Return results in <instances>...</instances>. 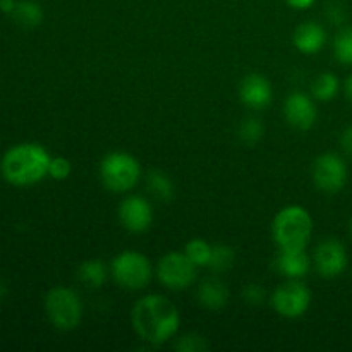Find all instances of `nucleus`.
<instances>
[{
  "instance_id": "obj_18",
  "label": "nucleus",
  "mask_w": 352,
  "mask_h": 352,
  "mask_svg": "<svg viewBox=\"0 0 352 352\" xmlns=\"http://www.w3.org/2000/svg\"><path fill=\"white\" fill-rule=\"evenodd\" d=\"M146 189L158 201H170L174 198V184L170 177L162 170H151L146 174Z\"/></svg>"
},
{
  "instance_id": "obj_7",
  "label": "nucleus",
  "mask_w": 352,
  "mask_h": 352,
  "mask_svg": "<svg viewBox=\"0 0 352 352\" xmlns=\"http://www.w3.org/2000/svg\"><path fill=\"white\" fill-rule=\"evenodd\" d=\"M311 291L301 278H287L272 294V306L277 315L294 320L305 315L311 306Z\"/></svg>"
},
{
  "instance_id": "obj_22",
  "label": "nucleus",
  "mask_w": 352,
  "mask_h": 352,
  "mask_svg": "<svg viewBox=\"0 0 352 352\" xmlns=\"http://www.w3.org/2000/svg\"><path fill=\"white\" fill-rule=\"evenodd\" d=\"M234 261H236V253H234L232 248L226 246V244H217V246H213L208 268H212V272H215V274H223V272L230 270Z\"/></svg>"
},
{
  "instance_id": "obj_14",
  "label": "nucleus",
  "mask_w": 352,
  "mask_h": 352,
  "mask_svg": "<svg viewBox=\"0 0 352 352\" xmlns=\"http://www.w3.org/2000/svg\"><path fill=\"white\" fill-rule=\"evenodd\" d=\"M292 43L301 54L316 55L327 45V30L320 23L306 21L296 28L292 34Z\"/></svg>"
},
{
  "instance_id": "obj_4",
  "label": "nucleus",
  "mask_w": 352,
  "mask_h": 352,
  "mask_svg": "<svg viewBox=\"0 0 352 352\" xmlns=\"http://www.w3.org/2000/svg\"><path fill=\"white\" fill-rule=\"evenodd\" d=\"M100 179L109 191L124 195L136 188L141 179V165L126 151H112L100 162Z\"/></svg>"
},
{
  "instance_id": "obj_31",
  "label": "nucleus",
  "mask_w": 352,
  "mask_h": 352,
  "mask_svg": "<svg viewBox=\"0 0 352 352\" xmlns=\"http://www.w3.org/2000/svg\"><path fill=\"white\" fill-rule=\"evenodd\" d=\"M16 0H0V9H2V12L6 14H10L12 16L14 9H16Z\"/></svg>"
},
{
  "instance_id": "obj_26",
  "label": "nucleus",
  "mask_w": 352,
  "mask_h": 352,
  "mask_svg": "<svg viewBox=\"0 0 352 352\" xmlns=\"http://www.w3.org/2000/svg\"><path fill=\"white\" fill-rule=\"evenodd\" d=\"M71 162L65 157H52L50 167H48V177L54 181H65L71 175Z\"/></svg>"
},
{
  "instance_id": "obj_34",
  "label": "nucleus",
  "mask_w": 352,
  "mask_h": 352,
  "mask_svg": "<svg viewBox=\"0 0 352 352\" xmlns=\"http://www.w3.org/2000/svg\"><path fill=\"white\" fill-rule=\"evenodd\" d=\"M349 229H351V234H352V219H351V222H349Z\"/></svg>"
},
{
  "instance_id": "obj_30",
  "label": "nucleus",
  "mask_w": 352,
  "mask_h": 352,
  "mask_svg": "<svg viewBox=\"0 0 352 352\" xmlns=\"http://www.w3.org/2000/svg\"><path fill=\"white\" fill-rule=\"evenodd\" d=\"M285 2H287V6L292 7V9L306 10V9H309V7L315 6L316 0H285Z\"/></svg>"
},
{
  "instance_id": "obj_1",
  "label": "nucleus",
  "mask_w": 352,
  "mask_h": 352,
  "mask_svg": "<svg viewBox=\"0 0 352 352\" xmlns=\"http://www.w3.org/2000/svg\"><path fill=\"white\" fill-rule=\"evenodd\" d=\"M131 323L141 340L151 346H162L177 333L181 315L177 306L168 298L162 294H148L134 302Z\"/></svg>"
},
{
  "instance_id": "obj_8",
  "label": "nucleus",
  "mask_w": 352,
  "mask_h": 352,
  "mask_svg": "<svg viewBox=\"0 0 352 352\" xmlns=\"http://www.w3.org/2000/svg\"><path fill=\"white\" fill-rule=\"evenodd\" d=\"M313 182L320 191L327 195H336L342 191L349 179V168L346 160L339 153L327 151L315 158L311 168Z\"/></svg>"
},
{
  "instance_id": "obj_12",
  "label": "nucleus",
  "mask_w": 352,
  "mask_h": 352,
  "mask_svg": "<svg viewBox=\"0 0 352 352\" xmlns=\"http://www.w3.org/2000/svg\"><path fill=\"white\" fill-rule=\"evenodd\" d=\"M282 112H284L289 126L298 131H309L318 119V109H316L313 98L301 91L291 93L285 98Z\"/></svg>"
},
{
  "instance_id": "obj_27",
  "label": "nucleus",
  "mask_w": 352,
  "mask_h": 352,
  "mask_svg": "<svg viewBox=\"0 0 352 352\" xmlns=\"http://www.w3.org/2000/svg\"><path fill=\"white\" fill-rule=\"evenodd\" d=\"M243 298H244V301L250 302V305L258 306V305H261V302H265L267 292H265V289L261 287L260 284H254V282H251V284H248L246 287L243 289Z\"/></svg>"
},
{
  "instance_id": "obj_29",
  "label": "nucleus",
  "mask_w": 352,
  "mask_h": 352,
  "mask_svg": "<svg viewBox=\"0 0 352 352\" xmlns=\"http://www.w3.org/2000/svg\"><path fill=\"white\" fill-rule=\"evenodd\" d=\"M339 144H340V148H342L344 153L351 155L352 157V126H347L346 129L340 133Z\"/></svg>"
},
{
  "instance_id": "obj_3",
  "label": "nucleus",
  "mask_w": 352,
  "mask_h": 352,
  "mask_svg": "<svg viewBox=\"0 0 352 352\" xmlns=\"http://www.w3.org/2000/svg\"><path fill=\"white\" fill-rule=\"evenodd\" d=\"M313 217L305 206L289 205L275 215L272 236L278 250H306L313 236Z\"/></svg>"
},
{
  "instance_id": "obj_11",
  "label": "nucleus",
  "mask_w": 352,
  "mask_h": 352,
  "mask_svg": "<svg viewBox=\"0 0 352 352\" xmlns=\"http://www.w3.org/2000/svg\"><path fill=\"white\" fill-rule=\"evenodd\" d=\"M313 263H315L316 272L325 278H336L346 272L347 263H349V256H347V250L339 239L336 237H329L323 239L322 243L316 246L315 253H313Z\"/></svg>"
},
{
  "instance_id": "obj_16",
  "label": "nucleus",
  "mask_w": 352,
  "mask_h": 352,
  "mask_svg": "<svg viewBox=\"0 0 352 352\" xmlns=\"http://www.w3.org/2000/svg\"><path fill=\"white\" fill-rule=\"evenodd\" d=\"M196 299L203 308L219 311L229 302V289L219 278H206L196 289Z\"/></svg>"
},
{
  "instance_id": "obj_17",
  "label": "nucleus",
  "mask_w": 352,
  "mask_h": 352,
  "mask_svg": "<svg viewBox=\"0 0 352 352\" xmlns=\"http://www.w3.org/2000/svg\"><path fill=\"white\" fill-rule=\"evenodd\" d=\"M109 272V267H107L102 260H95V258H93V260H86L79 265L78 278L82 284L88 285V287L98 289L107 282Z\"/></svg>"
},
{
  "instance_id": "obj_5",
  "label": "nucleus",
  "mask_w": 352,
  "mask_h": 352,
  "mask_svg": "<svg viewBox=\"0 0 352 352\" xmlns=\"http://www.w3.org/2000/svg\"><path fill=\"white\" fill-rule=\"evenodd\" d=\"M45 313L55 329L71 332L82 320V301L74 289L55 285L45 296Z\"/></svg>"
},
{
  "instance_id": "obj_20",
  "label": "nucleus",
  "mask_w": 352,
  "mask_h": 352,
  "mask_svg": "<svg viewBox=\"0 0 352 352\" xmlns=\"http://www.w3.org/2000/svg\"><path fill=\"white\" fill-rule=\"evenodd\" d=\"M340 91V81L333 72H322L315 78L311 85V93L320 102H330Z\"/></svg>"
},
{
  "instance_id": "obj_33",
  "label": "nucleus",
  "mask_w": 352,
  "mask_h": 352,
  "mask_svg": "<svg viewBox=\"0 0 352 352\" xmlns=\"http://www.w3.org/2000/svg\"><path fill=\"white\" fill-rule=\"evenodd\" d=\"M7 294V287L2 280H0V299H3V296Z\"/></svg>"
},
{
  "instance_id": "obj_25",
  "label": "nucleus",
  "mask_w": 352,
  "mask_h": 352,
  "mask_svg": "<svg viewBox=\"0 0 352 352\" xmlns=\"http://www.w3.org/2000/svg\"><path fill=\"white\" fill-rule=\"evenodd\" d=\"M175 349L182 352H205L210 349L206 337L199 336V333H186L175 342Z\"/></svg>"
},
{
  "instance_id": "obj_24",
  "label": "nucleus",
  "mask_w": 352,
  "mask_h": 352,
  "mask_svg": "<svg viewBox=\"0 0 352 352\" xmlns=\"http://www.w3.org/2000/svg\"><path fill=\"white\" fill-rule=\"evenodd\" d=\"M237 133H239V138L243 143L256 144L258 141L263 138L265 126L261 120L256 119V117H248V119H244L243 122L239 124V129H237Z\"/></svg>"
},
{
  "instance_id": "obj_32",
  "label": "nucleus",
  "mask_w": 352,
  "mask_h": 352,
  "mask_svg": "<svg viewBox=\"0 0 352 352\" xmlns=\"http://www.w3.org/2000/svg\"><path fill=\"white\" fill-rule=\"evenodd\" d=\"M344 93H346V98L349 100V103L352 105V74L344 82Z\"/></svg>"
},
{
  "instance_id": "obj_9",
  "label": "nucleus",
  "mask_w": 352,
  "mask_h": 352,
  "mask_svg": "<svg viewBox=\"0 0 352 352\" xmlns=\"http://www.w3.org/2000/svg\"><path fill=\"white\" fill-rule=\"evenodd\" d=\"M196 265L186 256V253L170 251L164 254L157 265V277L164 287L170 291H184L196 280Z\"/></svg>"
},
{
  "instance_id": "obj_15",
  "label": "nucleus",
  "mask_w": 352,
  "mask_h": 352,
  "mask_svg": "<svg viewBox=\"0 0 352 352\" xmlns=\"http://www.w3.org/2000/svg\"><path fill=\"white\" fill-rule=\"evenodd\" d=\"M313 260L306 250H280L275 258V268L287 278H302L311 270Z\"/></svg>"
},
{
  "instance_id": "obj_13",
  "label": "nucleus",
  "mask_w": 352,
  "mask_h": 352,
  "mask_svg": "<svg viewBox=\"0 0 352 352\" xmlns=\"http://www.w3.org/2000/svg\"><path fill=\"white\" fill-rule=\"evenodd\" d=\"M239 98L248 109L265 110L274 100V88L272 82L263 74L251 72L244 76L239 85Z\"/></svg>"
},
{
  "instance_id": "obj_28",
  "label": "nucleus",
  "mask_w": 352,
  "mask_h": 352,
  "mask_svg": "<svg viewBox=\"0 0 352 352\" xmlns=\"http://www.w3.org/2000/svg\"><path fill=\"white\" fill-rule=\"evenodd\" d=\"M327 17H329L333 24H340L346 19L344 7L340 6V3H330V6H327Z\"/></svg>"
},
{
  "instance_id": "obj_23",
  "label": "nucleus",
  "mask_w": 352,
  "mask_h": 352,
  "mask_svg": "<svg viewBox=\"0 0 352 352\" xmlns=\"http://www.w3.org/2000/svg\"><path fill=\"white\" fill-rule=\"evenodd\" d=\"M333 55L344 65L352 67V26L344 28L333 40Z\"/></svg>"
},
{
  "instance_id": "obj_6",
  "label": "nucleus",
  "mask_w": 352,
  "mask_h": 352,
  "mask_svg": "<svg viewBox=\"0 0 352 352\" xmlns=\"http://www.w3.org/2000/svg\"><path fill=\"white\" fill-rule=\"evenodd\" d=\"M110 275L117 285L127 291H141L150 285L153 277V265L146 254L127 250L117 254L110 263Z\"/></svg>"
},
{
  "instance_id": "obj_19",
  "label": "nucleus",
  "mask_w": 352,
  "mask_h": 352,
  "mask_svg": "<svg viewBox=\"0 0 352 352\" xmlns=\"http://www.w3.org/2000/svg\"><path fill=\"white\" fill-rule=\"evenodd\" d=\"M12 17L24 28H36L43 21V9L34 0H21L16 3Z\"/></svg>"
},
{
  "instance_id": "obj_2",
  "label": "nucleus",
  "mask_w": 352,
  "mask_h": 352,
  "mask_svg": "<svg viewBox=\"0 0 352 352\" xmlns=\"http://www.w3.org/2000/svg\"><path fill=\"white\" fill-rule=\"evenodd\" d=\"M52 155L38 143H19L10 146L0 162V172L9 184L30 188L48 177Z\"/></svg>"
},
{
  "instance_id": "obj_21",
  "label": "nucleus",
  "mask_w": 352,
  "mask_h": 352,
  "mask_svg": "<svg viewBox=\"0 0 352 352\" xmlns=\"http://www.w3.org/2000/svg\"><path fill=\"white\" fill-rule=\"evenodd\" d=\"M212 251L213 246H210L205 239H191L184 248V253L196 267H208L210 260H212Z\"/></svg>"
},
{
  "instance_id": "obj_10",
  "label": "nucleus",
  "mask_w": 352,
  "mask_h": 352,
  "mask_svg": "<svg viewBox=\"0 0 352 352\" xmlns=\"http://www.w3.org/2000/svg\"><path fill=\"white\" fill-rule=\"evenodd\" d=\"M119 222L127 232L131 234H143L153 223V206L150 199L141 195H129L120 201L119 210Z\"/></svg>"
}]
</instances>
